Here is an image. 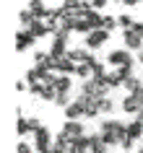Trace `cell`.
<instances>
[{"mask_svg": "<svg viewBox=\"0 0 143 153\" xmlns=\"http://www.w3.org/2000/svg\"><path fill=\"white\" fill-rule=\"evenodd\" d=\"M99 132H102L104 143L109 145V148H120L122 140H125V135H127V122H122V120H102Z\"/></svg>", "mask_w": 143, "mask_h": 153, "instance_id": "6da1fadb", "label": "cell"}, {"mask_svg": "<svg viewBox=\"0 0 143 153\" xmlns=\"http://www.w3.org/2000/svg\"><path fill=\"white\" fill-rule=\"evenodd\" d=\"M122 44H125V49H143V24L141 21H135L133 29L122 31Z\"/></svg>", "mask_w": 143, "mask_h": 153, "instance_id": "7a4b0ae2", "label": "cell"}, {"mask_svg": "<svg viewBox=\"0 0 143 153\" xmlns=\"http://www.w3.org/2000/svg\"><path fill=\"white\" fill-rule=\"evenodd\" d=\"M86 109H88V99L78 94L70 106H65V120H86Z\"/></svg>", "mask_w": 143, "mask_h": 153, "instance_id": "3957f363", "label": "cell"}, {"mask_svg": "<svg viewBox=\"0 0 143 153\" xmlns=\"http://www.w3.org/2000/svg\"><path fill=\"white\" fill-rule=\"evenodd\" d=\"M60 135H65V137L73 143V140H78V137L88 135V132H86V127H83V122H81V120H65L63 130H60Z\"/></svg>", "mask_w": 143, "mask_h": 153, "instance_id": "277c9868", "label": "cell"}, {"mask_svg": "<svg viewBox=\"0 0 143 153\" xmlns=\"http://www.w3.org/2000/svg\"><path fill=\"white\" fill-rule=\"evenodd\" d=\"M107 65H112V68H133L130 49H112L109 57H107Z\"/></svg>", "mask_w": 143, "mask_h": 153, "instance_id": "5b68a950", "label": "cell"}, {"mask_svg": "<svg viewBox=\"0 0 143 153\" xmlns=\"http://www.w3.org/2000/svg\"><path fill=\"white\" fill-rule=\"evenodd\" d=\"M31 135H34V148H37V153H47L49 148H52V143H55L52 135H49V130L44 127V125H42L39 130H34Z\"/></svg>", "mask_w": 143, "mask_h": 153, "instance_id": "8992f818", "label": "cell"}, {"mask_svg": "<svg viewBox=\"0 0 143 153\" xmlns=\"http://www.w3.org/2000/svg\"><path fill=\"white\" fill-rule=\"evenodd\" d=\"M109 42V31H104V29H94V31L86 36V47L94 52V49H99V47H104Z\"/></svg>", "mask_w": 143, "mask_h": 153, "instance_id": "52a82bcc", "label": "cell"}, {"mask_svg": "<svg viewBox=\"0 0 143 153\" xmlns=\"http://www.w3.org/2000/svg\"><path fill=\"white\" fill-rule=\"evenodd\" d=\"M34 44H37V36H34L29 29H18V34H16V49L18 52H26V49H31Z\"/></svg>", "mask_w": 143, "mask_h": 153, "instance_id": "ba28073f", "label": "cell"}, {"mask_svg": "<svg viewBox=\"0 0 143 153\" xmlns=\"http://www.w3.org/2000/svg\"><path fill=\"white\" fill-rule=\"evenodd\" d=\"M143 109V104L138 101V96H133V94H127L125 99H122V112L133 114V117H138V112Z\"/></svg>", "mask_w": 143, "mask_h": 153, "instance_id": "9c48e42d", "label": "cell"}, {"mask_svg": "<svg viewBox=\"0 0 143 153\" xmlns=\"http://www.w3.org/2000/svg\"><path fill=\"white\" fill-rule=\"evenodd\" d=\"M91 55H94V52H91L88 47H76V49H68V57H70V60H73L76 65H78V62H88V60H91Z\"/></svg>", "mask_w": 143, "mask_h": 153, "instance_id": "30bf717a", "label": "cell"}, {"mask_svg": "<svg viewBox=\"0 0 143 153\" xmlns=\"http://www.w3.org/2000/svg\"><path fill=\"white\" fill-rule=\"evenodd\" d=\"M88 140H91V153H109V145L104 143L102 132H88Z\"/></svg>", "mask_w": 143, "mask_h": 153, "instance_id": "8fae6325", "label": "cell"}, {"mask_svg": "<svg viewBox=\"0 0 143 153\" xmlns=\"http://www.w3.org/2000/svg\"><path fill=\"white\" fill-rule=\"evenodd\" d=\"M26 8L31 10L39 21H44V18H47V13H49V8L44 5V0H29V5H26Z\"/></svg>", "mask_w": 143, "mask_h": 153, "instance_id": "7c38bea8", "label": "cell"}, {"mask_svg": "<svg viewBox=\"0 0 143 153\" xmlns=\"http://www.w3.org/2000/svg\"><path fill=\"white\" fill-rule=\"evenodd\" d=\"M68 153H91V140H88V135L78 137V140H73Z\"/></svg>", "mask_w": 143, "mask_h": 153, "instance_id": "4fadbf2b", "label": "cell"}, {"mask_svg": "<svg viewBox=\"0 0 143 153\" xmlns=\"http://www.w3.org/2000/svg\"><path fill=\"white\" fill-rule=\"evenodd\" d=\"M127 135L133 137V140H141V137H143V122L138 120V117L127 122Z\"/></svg>", "mask_w": 143, "mask_h": 153, "instance_id": "5bb4252c", "label": "cell"}, {"mask_svg": "<svg viewBox=\"0 0 143 153\" xmlns=\"http://www.w3.org/2000/svg\"><path fill=\"white\" fill-rule=\"evenodd\" d=\"M104 86H107V88H120V86H122V78H120V73L117 70H109V73H107V75H104Z\"/></svg>", "mask_w": 143, "mask_h": 153, "instance_id": "9a60e30c", "label": "cell"}, {"mask_svg": "<svg viewBox=\"0 0 143 153\" xmlns=\"http://www.w3.org/2000/svg\"><path fill=\"white\" fill-rule=\"evenodd\" d=\"M55 88H57V94H65V91H70V88H73L70 75H60V73H57V78H55Z\"/></svg>", "mask_w": 143, "mask_h": 153, "instance_id": "2e32d148", "label": "cell"}, {"mask_svg": "<svg viewBox=\"0 0 143 153\" xmlns=\"http://www.w3.org/2000/svg\"><path fill=\"white\" fill-rule=\"evenodd\" d=\"M29 31H31L37 39H44V36L49 34V29H47V24H44V21H34V24L29 26Z\"/></svg>", "mask_w": 143, "mask_h": 153, "instance_id": "e0dca14e", "label": "cell"}, {"mask_svg": "<svg viewBox=\"0 0 143 153\" xmlns=\"http://www.w3.org/2000/svg\"><path fill=\"white\" fill-rule=\"evenodd\" d=\"M52 151H55V153H68V151H70V140H68L65 135H57L55 143H52Z\"/></svg>", "mask_w": 143, "mask_h": 153, "instance_id": "ac0fdd59", "label": "cell"}, {"mask_svg": "<svg viewBox=\"0 0 143 153\" xmlns=\"http://www.w3.org/2000/svg\"><path fill=\"white\" fill-rule=\"evenodd\" d=\"M16 132H18V135H29V132H31V120H29V117H24V114H18Z\"/></svg>", "mask_w": 143, "mask_h": 153, "instance_id": "d6986e66", "label": "cell"}, {"mask_svg": "<svg viewBox=\"0 0 143 153\" xmlns=\"http://www.w3.org/2000/svg\"><path fill=\"white\" fill-rule=\"evenodd\" d=\"M96 109H99V114H109L112 109H115V101H112L109 96H104V99H96Z\"/></svg>", "mask_w": 143, "mask_h": 153, "instance_id": "ffe728a7", "label": "cell"}, {"mask_svg": "<svg viewBox=\"0 0 143 153\" xmlns=\"http://www.w3.org/2000/svg\"><path fill=\"white\" fill-rule=\"evenodd\" d=\"M18 21H21V26H24V29H29V26H31L34 21H39V18L34 16V13H31L29 8H24L21 13H18Z\"/></svg>", "mask_w": 143, "mask_h": 153, "instance_id": "44dd1931", "label": "cell"}, {"mask_svg": "<svg viewBox=\"0 0 143 153\" xmlns=\"http://www.w3.org/2000/svg\"><path fill=\"white\" fill-rule=\"evenodd\" d=\"M88 21V26H91V29H102V24H104V16L102 13H99V10H91V13H88V16H83Z\"/></svg>", "mask_w": 143, "mask_h": 153, "instance_id": "7402d4cb", "label": "cell"}, {"mask_svg": "<svg viewBox=\"0 0 143 153\" xmlns=\"http://www.w3.org/2000/svg\"><path fill=\"white\" fill-rule=\"evenodd\" d=\"M73 101H76V99H70V91H65V94H57V99H55V104H57V106H63V109H65V106H70Z\"/></svg>", "mask_w": 143, "mask_h": 153, "instance_id": "603a6c76", "label": "cell"}, {"mask_svg": "<svg viewBox=\"0 0 143 153\" xmlns=\"http://www.w3.org/2000/svg\"><path fill=\"white\" fill-rule=\"evenodd\" d=\"M102 29H104V31H115V29H120V24H117V18H115V16H104V24H102Z\"/></svg>", "mask_w": 143, "mask_h": 153, "instance_id": "cb8c5ba5", "label": "cell"}, {"mask_svg": "<svg viewBox=\"0 0 143 153\" xmlns=\"http://www.w3.org/2000/svg\"><path fill=\"white\" fill-rule=\"evenodd\" d=\"M141 86H143V81H141V78H135V75H133V78H130V81H127L125 86H122V88H125L127 94H135V91L141 88Z\"/></svg>", "mask_w": 143, "mask_h": 153, "instance_id": "d4e9b609", "label": "cell"}, {"mask_svg": "<svg viewBox=\"0 0 143 153\" xmlns=\"http://www.w3.org/2000/svg\"><path fill=\"white\" fill-rule=\"evenodd\" d=\"M117 24H120V29H122V31H125V29H133V18L130 16H125V13H122V16H117Z\"/></svg>", "mask_w": 143, "mask_h": 153, "instance_id": "484cf974", "label": "cell"}, {"mask_svg": "<svg viewBox=\"0 0 143 153\" xmlns=\"http://www.w3.org/2000/svg\"><path fill=\"white\" fill-rule=\"evenodd\" d=\"M16 153H37V148L29 145V143H18V151H16Z\"/></svg>", "mask_w": 143, "mask_h": 153, "instance_id": "4316f807", "label": "cell"}, {"mask_svg": "<svg viewBox=\"0 0 143 153\" xmlns=\"http://www.w3.org/2000/svg\"><path fill=\"white\" fill-rule=\"evenodd\" d=\"M133 145H135V140L130 135H125V140H122V145H120V148H122V151H133Z\"/></svg>", "mask_w": 143, "mask_h": 153, "instance_id": "83f0119b", "label": "cell"}, {"mask_svg": "<svg viewBox=\"0 0 143 153\" xmlns=\"http://www.w3.org/2000/svg\"><path fill=\"white\" fill-rule=\"evenodd\" d=\"M107 3H112V0H91V5H94V10H99V8H104Z\"/></svg>", "mask_w": 143, "mask_h": 153, "instance_id": "f1b7e54d", "label": "cell"}, {"mask_svg": "<svg viewBox=\"0 0 143 153\" xmlns=\"http://www.w3.org/2000/svg\"><path fill=\"white\" fill-rule=\"evenodd\" d=\"M31 86H29V81H18L16 83V91H29Z\"/></svg>", "mask_w": 143, "mask_h": 153, "instance_id": "f546056e", "label": "cell"}, {"mask_svg": "<svg viewBox=\"0 0 143 153\" xmlns=\"http://www.w3.org/2000/svg\"><path fill=\"white\" fill-rule=\"evenodd\" d=\"M133 96H138V101H141V104H143V86H141V88H138V91H135Z\"/></svg>", "mask_w": 143, "mask_h": 153, "instance_id": "4dcf8cb0", "label": "cell"}, {"mask_svg": "<svg viewBox=\"0 0 143 153\" xmlns=\"http://www.w3.org/2000/svg\"><path fill=\"white\" fill-rule=\"evenodd\" d=\"M138 62L143 65V49H141V52H138Z\"/></svg>", "mask_w": 143, "mask_h": 153, "instance_id": "1f68e13d", "label": "cell"}, {"mask_svg": "<svg viewBox=\"0 0 143 153\" xmlns=\"http://www.w3.org/2000/svg\"><path fill=\"white\" fill-rule=\"evenodd\" d=\"M138 120H141V122H143V109H141V112H138Z\"/></svg>", "mask_w": 143, "mask_h": 153, "instance_id": "d6a6232c", "label": "cell"}, {"mask_svg": "<svg viewBox=\"0 0 143 153\" xmlns=\"http://www.w3.org/2000/svg\"><path fill=\"white\" fill-rule=\"evenodd\" d=\"M112 3H122V0H112Z\"/></svg>", "mask_w": 143, "mask_h": 153, "instance_id": "836d02e7", "label": "cell"}, {"mask_svg": "<svg viewBox=\"0 0 143 153\" xmlns=\"http://www.w3.org/2000/svg\"><path fill=\"white\" fill-rule=\"evenodd\" d=\"M138 153H143V148H141V151H138Z\"/></svg>", "mask_w": 143, "mask_h": 153, "instance_id": "e575fe53", "label": "cell"}]
</instances>
